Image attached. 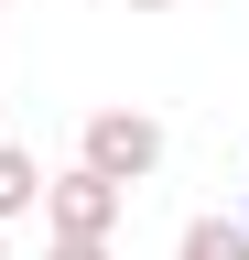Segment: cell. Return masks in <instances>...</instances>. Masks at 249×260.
Returning <instances> with one entry per match:
<instances>
[{
  "mask_svg": "<svg viewBox=\"0 0 249 260\" xmlns=\"http://www.w3.org/2000/svg\"><path fill=\"white\" fill-rule=\"evenodd\" d=\"M76 174H98V184H152L163 174V119L152 109H87V130H76Z\"/></svg>",
  "mask_w": 249,
  "mask_h": 260,
  "instance_id": "cell-1",
  "label": "cell"
},
{
  "mask_svg": "<svg viewBox=\"0 0 249 260\" xmlns=\"http://www.w3.org/2000/svg\"><path fill=\"white\" fill-rule=\"evenodd\" d=\"M119 206H130V195L98 184V174H54V184H44V228H54V239H76V249H109Z\"/></svg>",
  "mask_w": 249,
  "mask_h": 260,
  "instance_id": "cell-2",
  "label": "cell"
},
{
  "mask_svg": "<svg viewBox=\"0 0 249 260\" xmlns=\"http://www.w3.org/2000/svg\"><path fill=\"white\" fill-rule=\"evenodd\" d=\"M33 206H44V162L22 152V141H0V228H11V217H33Z\"/></svg>",
  "mask_w": 249,
  "mask_h": 260,
  "instance_id": "cell-3",
  "label": "cell"
},
{
  "mask_svg": "<svg viewBox=\"0 0 249 260\" xmlns=\"http://www.w3.org/2000/svg\"><path fill=\"white\" fill-rule=\"evenodd\" d=\"M184 260H249V228L238 217H195L184 228Z\"/></svg>",
  "mask_w": 249,
  "mask_h": 260,
  "instance_id": "cell-4",
  "label": "cell"
},
{
  "mask_svg": "<svg viewBox=\"0 0 249 260\" xmlns=\"http://www.w3.org/2000/svg\"><path fill=\"white\" fill-rule=\"evenodd\" d=\"M44 260H109V249H76V239H54V249H44Z\"/></svg>",
  "mask_w": 249,
  "mask_h": 260,
  "instance_id": "cell-5",
  "label": "cell"
},
{
  "mask_svg": "<svg viewBox=\"0 0 249 260\" xmlns=\"http://www.w3.org/2000/svg\"><path fill=\"white\" fill-rule=\"evenodd\" d=\"M130 11H173V0H130Z\"/></svg>",
  "mask_w": 249,
  "mask_h": 260,
  "instance_id": "cell-6",
  "label": "cell"
},
{
  "mask_svg": "<svg viewBox=\"0 0 249 260\" xmlns=\"http://www.w3.org/2000/svg\"><path fill=\"white\" fill-rule=\"evenodd\" d=\"M238 228H249V184H238Z\"/></svg>",
  "mask_w": 249,
  "mask_h": 260,
  "instance_id": "cell-7",
  "label": "cell"
},
{
  "mask_svg": "<svg viewBox=\"0 0 249 260\" xmlns=\"http://www.w3.org/2000/svg\"><path fill=\"white\" fill-rule=\"evenodd\" d=\"M0 260H11V239H0Z\"/></svg>",
  "mask_w": 249,
  "mask_h": 260,
  "instance_id": "cell-8",
  "label": "cell"
}]
</instances>
